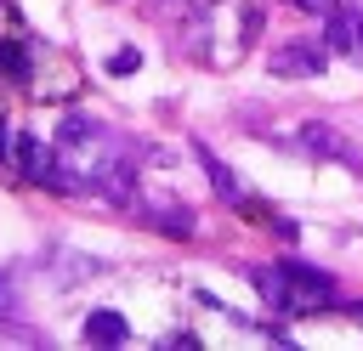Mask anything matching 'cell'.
<instances>
[{
    "mask_svg": "<svg viewBox=\"0 0 363 351\" xmlns=\"http://www.w3.org/2000/svg\"><path fill=\"white\" fill-rule=\"evenodd\" d=\"M261 300L272 311H318V306H335V277L318 272V266H255L250 272Z\"/></svg>",
    "mask_w": 363,
    "mask_h": 351,
    "instance_id": "6da1fadb",
    "label": "cell"
},
{
    "mask_svg": "<svg viewBox=\"0 0 363 351\" xmlns=\"http://www.w3.org/2000/svg\"><path fill=\"white\" fill-rule=\"evenodd\" d=\"M17 159H23V176H28L34 187L68 192V181H62V159H57V142H40V136H17Z\"/></svg>",
    "mask_w": 363,
    "mask_h": 351,
    "instance_id": "7a4b0ae2",
    "label": "cell"
},
{
    "mask_svg": "<svg viewBox=\"0 0 363 351\" xmlns=\"http://www.w3.org/2000/svg\"><path fill=\"white\" fill-rule=\"evenodd\" d=\"M323 51H340V57L363 62V11H357V6L323 11Z\"/></svg>",
    "mask_w": 363,
    "mask_h": 351,
    "instance_id": "3957f363",
    "label": "cell"
},
{
    "mask_svg": "<svg viewBox=\"0 0 363 351\" xmlns=\"http://www.w3.org/2000/svg\"><path fill=\"white\" fill-rule=\"evenodd\" d=\"M130 209L147 221V226H159L164 238H193L199 232V215L187 209V204H176V198H164V204H147V198H130Z\"/></svg>",
    "mask_w": 363,
    "mask_h": 351,
    "instance_id": "277c9868",
    "label": "cell"
},
{
    "mask_svg": "<svg viewBox=\"0 0 363 351\" xmlns=\"http://www.w3.org/2000/svg\"><path fill=\"white\" fill-rule=\"evenodd\" d=\"M301 147H306V153H318V159H335V164H346V170H357V176H363V153H357L340 130H329V125H301Z\"/></svg>",
    "mask_w": 363,
    "mask_h": 351,
    "instance_id": "5b68a950",
    "label": "cell"
},
{
    "mask_svg": "<svg viewBox=\"0 0 363 351\" xmlns=\"http://www.w3.org/2000/svg\"><path fill=\"white\" fill-rule=\"evenodd\" d=\"M323 51L318 45H306V40H295V45H278L272 57H267V68L278 74V79H312V74H323Z\"/></svg>",
    "mask_w": 363,
    "mask_h": 351,
    "instance_id": "8992f818",
    "label": "cell"
},
{
    "mask_svg": "<svg viewBox=\"0 0 363 351\" xmlns=\"http://www.w3.org/2000/svg\"><path fill=\"white\" fill-rule=\"evenodd\" d=\"M130 340V323L119 311H91L85 317V345H125Z\"/></svg>",
    "mask_w": 363,
    "mask_h": 351,
    "instance_id": "52a82bcc",
    "label": "cell"
},
{
    "mask_svg": "<svg viewBox=\"0 0 363 351\" xmlns=\"http://www.w3.org/2000/svg\"><path fill=\"white\" fill-rule=\"evenodd\" d=\"M199 164L210 170V181H216V192H221L227 204H244V181H238V176H233V170H227V164H221V159H216L204 142H199Z\"/></svg>",
    "mask_w": 363,
    "mask_h": 351,
    "instance_id": "ba28073f",
    "label": "cell"
},
{
    "mask_svg": "<svg viewBox=\"0 0 363 351\" xmlns=\"http://www.w3.org/2000/svg\"><path fill=\"white\" fill-rule=\"evenodd\" d=\"M0 74H6L11 85H28V74H34L28 51H23V45H11V40H0Z\"/></svg>",
    "mask_w": 363,
    "mask_h": 351,
    "instance_id": "9c48e42d",
    "label": "cell"
},
{
    "mask_svg": "<svg viewBox=\"0 0 363 351\" xmlns=\"http://www.w3.org/2000/svg\"><path fill=\"white\" fill-rule=\"evenodd\" d=\"M142 68V51H113L108 57V74H136Z\"/></svg>",
    "mask_w": 363,
    "mask_h": 351,
    "instance_id": "30bf717a",
    "label": "cell"
},
{
    "mask_svg": "<svg viewBox=\"0 0 363 351\" xmlns=\"http://www.w3.org/2000/svg\"><path fill=\"white\" fill-rule=\"evenodd\" d=\"M11 311H17V283L0 272V317H11Z\"/></svg>",
    "mask_w": 363,
    "mask_h": 351,
    "instance_id": "8fae6325",
    "label": "cell"
},
{
    "mask_svg": "<svg viewBox=\"0 0 363 351\" xmlns=\"http://www.w3.org/2000/svg\"><path fill=\"white\" fill-rule=\"evenodd\" d=\"M289 6H295V11H335L340 0H289Z\"/></svg>",
    "mask_w": 363,
    "mask_h": 351,
    "instance_id": "7c38bea8",
    "label": "cell"
},
{
    "mask_svg": "<svg viewBox=\"0 0 363 351\" xmlns=\"http://www.w3.org/2000/svg\"><path fill=\"white\" fill-rule=\"evenodd\" d=\"M6 159H11V142H6V130H0V164H6Z\"/></svg>",
    "mask_w": 363,
    "mask_h": 351,
    "instance_id": "4fadbf2b",
    "label": "cell"
}]
</instances>
